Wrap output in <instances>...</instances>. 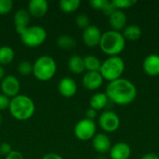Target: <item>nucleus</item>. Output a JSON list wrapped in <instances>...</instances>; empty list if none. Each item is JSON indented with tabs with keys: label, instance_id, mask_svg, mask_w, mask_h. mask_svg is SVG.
<instances>
[{
	"label": "nucleus",
	"instance_id": "f257e3e1",
	"mask_svg": "<svg viewBox=\"0 0 159 159\" xmlns=\"http://www.w3.org/2000/svg\"><path fill=\"white\" fill-rule=\"evenodd\" d=\"M105 94L109 100L119 105L131 103L137 96L135 85L127 78H118L108 83Z\"/></svg>",
	"mask_w": 159,
	"mask_h": 159
},
{
	"label": "nucleus",
	"instance_id": "f03ea898",
	"mask_svg": "<svg viewBox=\"0 0 159 159\" xmlns=\"http://www.w3.org/2000/svg\"><path fill=\"white\" fill-rule=\"evenodd\" d=\"M9 112L11 116L20 121L30 119L34 114L35 106L33 100L26 95H17L10 100Z\"/></svg>",
	"mask_w": 159,
	"mask_h": 159
},
{
	"label": "nucleus",
	"instance_id": "7ed1b4c3",
	"mask_svg": "<svg viewBox=\"0 0 159 159\" xmlns=\"http://www.w3.org/2000/svg\"><path fill=\"white\" fill-rule=\"evenodd\" d=\"M126 40L121 32L110 30L102 34L100 48L105 54L111 56H118L125 48Z\"/></svg>",
	"mask_w": 159,
	"mask_h": 159
},
{
	"label": "nucleus",
	"instance_id": "20e7f679",
	"mask_svg": "<svg viewBox=\"0 0 159 159\" xmlns=\"http://www.w3.org/2000/svg\"><path fill=\"white\" fill-rule=\"evenodd\" d=\"M57 71L55 60L50 56H41L33 64V75L40 81L51 79Z\"/></svg>",
	"mask_w": 159,
	"mask_h": 159
},
{
	"label": "nucleus",
	"instance_id": "39448f33",
	"mask_svg": "<svg viewBox=\"0 0 159 159\" xmlns=\"http://www.w3.org/2000/svg\"><path fill=\"white\" fill-rule=\"evenodd\" d=\"M124 70L125 62L123 59L119 56H111L102 62L100 73L103 79L111 82L120 78Z\"/></svg>",
	"mask_w": 159,
	"mask_h": 159
},
{
	"label": "nucleus",
	"instance_id": "423d86ee",
	"mask_svg": "<svg viewBox=\"0 0 159 159\" xmlns=\"http://www.w3.org/2000/svg\"><path fill=\"white\" fill-rule=\"evenodd\" d=\"M20 40L26 47L37 48L47 39V32L42 26H29L20 35Z\"/></svg>",
	"mask_w": 159,
	"mask_h": 159
},
{
	"label": "nucleus",
	"instance_id": "0eeeda50",
	"mask_svg": "<svg viewBox=\"0 0 159 159\" xmlns=\"http://www.w3.org/2000/svg\"><path fill=\"white\" fill-rule=\"evenodd\" d=\"M97 126L94 121L84 118L78 121L75 127V135L81 141H89L96 135Z\"/></svg>",
	"mask_w": 159,
	"mask_h": 159
},
{
	"label": "nucleus",
	"instance_id": "6e6552de",
	"mask_svg": "<svg viewBox=\"0 0 159 159\" xmlns=\"http://www.w3.org/2000/svg\"><path fill=\"white\" fill-rule=\"evenodd\" d=\"M100 127L106 132H114L120 126L119 116L113 111H105L99 117Z\"/></svg>",
	"mask_w": 159,
	"mask_h": 159
},
{
	"label": "nucleus",
	"instance_id": "1a4fd4ad",
	"mask_svg": "<svg viewBox=\"0 0 159 159\" xmlns=\"http://www.w3.org/2000/svg\"><path fill=\"white\" fill-rule=\"evenodd\" d=\"M102 32L100 28L96 25H89L83 30L82 39L84 44L89 48H95L100 45L102 38Z\"/></svg>",
	"mask_w": 159,
	"mask_h": 159
},
{
	"label": "nucleus",
	"instance_id": "9d476101",
	"mask_svg": "<svg viewBox=\"0 0 159 159\" xmlns=\"http://www.w3.org/2000/svg\"><path fill=\"white\" fill-rule=\"evenodd\" d=\"M1 89L4 95L12 99L19 95L20 89V81L14 75H6L1 81Z\"/></svg>",
	"mask_w": 159,
	"mask_h": 159
},
{
	"label": "nucleus",
	"instance_id": "9b49d317",
	"mask_svg": "<svg viewBox=\"0 0 159 159\" xmlns=\"http://www.w3.org/2000/svg\"><path fill=\"white\" fill-rule=\"evenodd\" d=\"M30 17L31 15L29 14L27 9L20 8L16 11L13 18V21H14L15 29L20 35L29 27Z\"/></svg>",
	"mask_w": 159,
	"mask_h": 159
},
{
	"label": "nucleus",
	"instance_id": "f8f14e48",
	"mask_svg": "<svg viewBox=\"0 0 159 159\" xmlns=\"http://www.w3.org/2000/svg\"><path fill=\"white\" fill-rule=\"evenodd\" d=\"M103 82V78L100 72H87L82 79V83L85 89L89 90L98 89Z\"/></svg>",
	"mask_w": 159,
	"mask_h": 159
},
{
	"label": "nucleus",
	"instance_id": "ddd939ff",
	"mask_svg": "<svg viewBox=\"0 0 159 159\" xmlns=\"http://www.w3.org/2000/svg\"><path fill=\"white\" fill-rule=\"evenodd\" d=\"M59 92L65 98H72L77 91V85L75 81L71 77H63L58 85Z\"/></svg>",
	"mask_w": 159,
	"mask_h": 159
},
{
	"label": "nucleus",
	"instance_id": "4468645a",
	"mask_svg": "<svg viewBox=\"0 0 159 159\" xmlns=\"http://www.w3.org/2000/svg\"><path fill=\"white\" fill-rule=\"evenodd\" d=\"M48 9L47 0H31L28 3V12L34 18H42L46 15Z\"/></svg>",
	"mask_w": 159,
	"mask_h": 159
},
{
	"label": "nucleus",
	"instance_id": "2eb2a0df",
	"mask_svg": "<svg viewBox=\"0 0 159 159\" xmlns=\"http://www.w3.org/2000/svg\"><path fill=\"white\" fill-rule=\"evenodd\" d=\"M109 153L111 159H129L131 155V148L128 143L120 142L114 144Z\"/></svg>",
	"mask_w": 159,
	"mask_h": 159
},
{
	"label": "nucleus",
	"instance_id": "dca6fc26",
	"mask_svg": "<svg viewBox=\"0 0 159 159\" xmlns=\"http://www.w3.org/2000/svg\"><path fill=\"white\" fill-rule=\"evenodd\" d=\"M143 71L150 76L159 75V55L150 54L148 55L143 63Z\"/></svg>",
	"mask_w": 159,
	"mask_h": 159
},
{
	"label": "nucleus",
	"instance_id": "f3484780",
	"mask_svg": "<svg viewBox=\"0 0 159 159\" xmlns=\"http://www.w3.org/2000/svg\"><path fill=\"white\" fill-rule=\"evenodd\" d=\"M127 21L128 18L126 13L120 9H116L109 16V22L114 31L120 32L121 30H123L127 25Z\"/></svg>",
	"mask_w": 159,
	"mask_h": 159
},
{
	"label": "nucleus",
	"instance_id": "a211bd4d",
	"mask_svg": "<svg viewBox=\"0 0 159 159\" xmlns=\"http://www.w3.org/2000/svg\"><path fill=\"white\" fill-rule=\"evenodd\" d=\"M92 146L95 151L101 154L109 152L112 147L110 138L103 133H98L92 138Z\"/></svg>",
	"mask_w": 159,
	"mask_h": 159
},
{
	"label": "nucleus",
	"instance_id": "6ab92c4d",
	"mask_svg": "<svg viewBox=\"0 0 159 159\" xmlns=\"http://www.w3.org/2000/svg\"><path fill=\"white\" fill-rule=\"evenodd\" d=\"M68 67L70 71L74 74L79 75L82 74L86 69H85V62H84V58L78 56V55H74L70 57L68 61Z\"/></svg>",
	"mask_w": 159,
	"mask_h": 159
},
{
	"label": "nucleus",
	"instance_id": "aec40b11",
	"mask_svg": "<svg viewBox=\"0 0 159 159\" xmlns=\"http://www.w3.org/2000/svg\"><path fill=\"white\" fill-rule=\"evenodd\" d=\"M142 29L140 26L135 25V24H130L126 26L123 29V36L125 40H129V41H136L142 36Z\"/></svg>",
	"mask_w": 159,
	"mask_h": 159
},
{
	"label": "nucleus",
	"instance_id": "412c9836",
	"mask_svg": "<svg viewBox=\"0 0 159 159\" xmlns=\"http://www.w3.org/2000/svg\"><path fill=\"white\" fill-rule=\"evenodd\" d=\"M108 100L109 99H108V97L106 96L105 93H102V92L96 93L89 100L90 108H92V109H94L96 111L102 110L107 105Z\"/></svg>",
	"mask_w": 159,
	"mask_h": 159
},
{
	"label": "nucleus",
	"instance_id": "4be33fe9",
	"mask_svg": "<svg viewBox=\"0 0 159 159\" xmlns=\"http://www.w3.org/2000/svg\"><path fill=\"white\" fill-rule=\"evenodd\" d=\"M15 58V52L12 48L8 46H3L0 48V65H7L13 61Z\"/></svg>",
	"mask_w": 159,
	"mask_h": 159
},
{
	"label": "nucleus",
	"instance_id": "5701e85b",
	"mask_svg": "<svg viewBox=\"0 0 159 159\" xmlns=\"http://www.w3.org/2000/svg\"><path fill=\"white\" fill-rule=\"evenodd\" d=\"M84 62L85 69L88 70V72H100L102 62L98 57L94 55H87L84 58Z\"/></svg>",
	"mask_w": 159,
	"mask_h": 159
},
{
	"label": "nucleus",
	"instance_id": "b1692460",
	"mask_svg": "<svg viewBox=\"0 0 159 159\" xmlns=\"http://www.w3.org/2000/svg\"><path fill=\"white\" fill-rule=\"evenodd\" d=\"M80 4V0H61L59 3V7L63 12L72 13L79 7Z\"/></svg>",
	"mask_w": 159,
	"mask_h": 159
},
{
	"label": "nucleus",
	"instance_id": "393cba45",
	"mask_svg": "<svg viewBox=\"0 0 159 159\" xmlns=\"http://www.w3.org/2000/svg\"><path fill=\"white\" fill-rule=\"evenodd\" d=\"M57 45L61 48H63V49H72V48H75L76 42L72 36L67 35V34H62L58 37Z\"/></svg>",
	"mask_w": 159,
	"mask_h": 159
},
{
	"label": "nucleus",
	"instance_id": "a878e982",
	"mask_svg": "<svg viewBox=\"0 0 159 159\" xmlns=\"http://www.w3.org/2000/svg\"><path fill=\"white\" fill-rule=\"evenodd\" d=\"M18 72L23 76H27L33 73V64L27 61H20L18 65Z\"/></svg>",
	"mask_w": 159,
	"mask_h": 159
},
{
	"label": "nucleus",
	"instance_id": "bb28decb",
	"mask_svg": "<svg viewBox=\"0 0 159 159\" xmlns=\"http://www.w3.org/2000/svg\"><path fill=\"white\" fill-rule=\"evenodd\" d=\"M116 9L123 10L124 8H129L137 3L136 0H113L112 1Z\"/></svg>",
	"mask_w": 159,
	"mask_h": 159
},
{
	"label": "nucleus",
	"instance_id": "cd10ccee",
	"mask_svg": "<svg viewBox=\"0 0 159 159\" xmlns=\"http://www.w3.org/2000/svg\"><path fill=\"white\" fill-rule=\"evenodd\" d=\"M75 23L76 25L80 28V29H86L87 27H89V18L88 17L87 14H79L76 18H75Z\"/></svg>",
	"mask_w": 159,
	"mask_h": 159
},
{
	"label": "nucleus",
	"instance_id": "c85d7f7f",
	"mask_svg": "<svg viewBox=\"0 0 159 159\" xmlns=\"http://www.w3.org/2000/svg\"><path fill=\"white\" fill-rule=\"evenodd\" d=\"M13 8V1L11 0H0V15L7 14Z\"/></svg>",
	"mask_w": 159,
	"mask_h": 159
},
{
	"label": "nucleus",
	"instance_id": "c756f323",
	"mask_svg": "<svg viewBox=\"0 0 159 159\" xmlns=\"http://www.w3.org/2000/svg\"><path fill=\"white\" fill-rule=\"evenodd\" d=\"M108 0H91L89 2V5L94 8L98 10H102L105 5L107 4Z\"/></svg>",
	"mask_w": 159,
	"mask_h": 159
},
{
	"label": "nucleus",
	"instance_id": "7c9ffc66",
	"mask_svg": "<svg viewBox=\"0 0 159 159\" xmlns=\"http://www.w3.org/2000/svg\"><path fill=\"white\" fill-rule=\"evenodd\" d=\"M9 104H10V99L4 95L3 93L0 94V111H3V110H6L9 107Z\"/></svg>",
	"mask_w": 159,
	"mask_h": 159
},
{
	"label": "nucleus",
	"instance_id": "2f4dec72",
	"mask_svg": "<svg viewBox=\"0 0 159 159\" xmlns=\"http://www.w3.org/2000/svg\"><path fill=\"white\" fill-rule=\"evenodd\" d=\"M12 148H11V145L7 143H3L0 144V155L2 156H5L7 157L8 154H10L12 152Z\"/></svg>",
	"mask_w": 159,
	"mask_h": 159
},
{
	"label": "nucleus",
	"instance_id": "473e14b6",
	"mask_svg": "<svg viewBox=\"0 0 159 159\" xmlns=\"http://www.w3.org/2000/svg\"><path fill=\"white\" fill-rule=\"evenodd\" d=\"M116 9V7L114 6L113 2H112V1H108L107 4L105 5V7H103V9H102V13H103L104 15L110 16Z\"/></svg>",
	"mask_w": 159,
	"mask_h": 159
},
{
	"label": "nucleus",
	"instance_id": "72a5a7b5",
	"mask_svg": "<svg viewBox=\"0 0 159 159\" xmlns=\"http://www.w3.org/2000/svg\"><path fill=\"white\" fill-rule=\"evenodd\" d=\"M97 117V111L92 109V108H89L87 110L86 112V118L89 119V120H91V121H94V119Z\"/></svg>",
	"mask_w": 159,
	"mask_h": 159
},
{
	"label": "nucleus",
	"instance_id": "f704fd0d",
	"mask_svg": "<svg viewBox=\"0 0 159 159\" xmlns=\"http://www.w3.org/2000/svg\"><path fill=\"white\" fill-rule=\"evenodd\" d=\"M5 159H24L23 155L19 151H12L10 154H8Z\"/></svg>",
	"mask_w": 159,
	"mask_h": 159
},
{
	"label": "nucleus",
	"instance_id": "c9c22d12",
	"mask_svg": "<svg viewBox=\"0 0 159 159\" xmlns=\"http://www.w3.org/2000/svg\"><path fill=\"white\" fill-rule=\"evenodd\" d=\"M42 159H63L60 155L55 154V153H48L47 155H45Z\"/></svg>",
	"mask_w": 159,
	"mask_h": 159
},
{
	"label": "nucleus",
	"instance_id": "e433bc0d",
	"mask_svg": "<svg viewBox=\"0 0 159 159\" xmlns=\"http://www.w3.org/2000/svg\"><path fill=\"white\" fill-rule=\"evenodd\" d=\"M141 159H159V157L155 153H147L143 155Z\"/></svg>",
	"mask_w": 159,
	"mask_h": 159
},
{
	"label": "nucleus",
	"instance_id": "4c0bfd02",
	"mask_svg": "<svg viewBox=\"0 0 159 159\" xmlns=\"http://www.w3.org/2000/svg\"><path fill=\"white\" fill-rule=\"evenodd\" d=\"M6 76V72L5 69L2 67V65H0V80L2 81L4 79V77Z\"/></svg>",
	"mask_w": 159,
	"mask_h": 159
},
{
	"label": "nucleus",
	"instance_id": "58836bf2",
	"mask_svg": "<svg viewBox=\"0 0 159 159\" xmlns=\"http://www.w3.org/2000/svg\"><path fill=\"white\" fill-rule=\"evenodd\" d=\"M2 119H3V117H2V115L0 114V125H1V123H2Z\"/></svg>",
	"mask_w": 159,
	"mask_h": 159
}]
</instances>
